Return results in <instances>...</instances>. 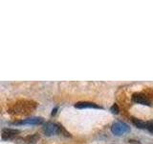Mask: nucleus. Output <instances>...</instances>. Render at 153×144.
I'll use <instances>...</instances> for the list:
<instances>
[{"instance_id": "nucleus-5", "label": "nucleus", "mask_w": 153, "mask_h": 144, "mask_svg": "<svg viewBox=\"0 0 153 144\" xmlns=\"http://www.w3.org/2000/svg\"><path fill=\"white\" fill-rule=\"evenodd\" d=\"M43 123V118L41 117H31L23 120V121H20L16 124H30V125H38Z\"/></svg>"}, {"instance_id": "nucleus-10", "label": "nucleus", "mask_w": 153, "mask_h": 144, "mask_svg": "<svg viewBox=\"0 0 153 144\" xmlns=\"http://www.w3.org/2000/svg\"><path fill=\"white\" fill-rule=\"evenodd\" d=\"M56 110H57V108H56L55 110H53V112H52V114H53V115L56 114Z\"/></svg>"}, {"instance_id": "nucleus-2", "label": "nucleus", "mask_w": 153, "mask_h": 144, "mask_svg": "<svg viewBox=\"0 0 153 144\" xmlns=\"http://www.w3.org/2000/svg\"><path fill=\"white\" fill-rule=\"evenodd\" d=\"M43 131L47 134V136H54V134H59L61 132V129L59 125H56L55 123H47L44 128H43Z\"/></svg>"}, {"instance_id": "nucleus-1", "label": "nucleus", "mask_w": 153, "mask_h": 144, "mask_svg": "<svg viewBox=\"0 0 153 144\" xmlns=\"http://www.w3.org/2000/svg\"><path fill=\"white\" fill-rule=\"evenodd\" d=\"M130 128L127 124L123 123V122H117L112 125L111 131L116 136H122V134H124L126 133H128Z\"/></svg>"}, {"instance_id": "nucleus-3", "label": "nucleus", "mask_w": 153, "mask_h": 144, "mask_svg": "<svg viewBox=\"0 0 153 144\" xmlns=\"http://www.w3.org/2000/svg\"><path fill=\"white\" fill-rule=\"evenodd\" d=\"M20 133L19 130H14V129H4L2 130V138L4 140H10L13 139V137H16L17 134Z\"/></svg>"}, {"instance_id": "nucleus-4", "label": "nucleus", "mask_w": 153, "mask_h": 144, "mask_svg": "<svg viewBox=\"0 0 153 144\" xmlns=\"http://www.w3.org/2000/svg\"><path fill=\"white\" fill-rule=\"evenodd\" d=\"M132 99L134 102H136L138 104H142V105H149V100L147 99L146 95L141 94V93H135L133 94Z\"/></svg>"}, {"instance_id": "nucleus-7", "label": "nucleus", "mask_w": 153, "mask_h": 144, "mask_svg": "<svg viewBox=\"0 0 153 144\" xmlns=\"http://www.w3.org/2000/svg\"><path fill=\"white\" fill-rule=\"evenodd\" d=\"M133 123L135 124L138 128H141V129L146 128V122H143V121H141V120H138V119L133 118Z\"/></svg>"}, {"instance_id": "nucleus-6", "label": "nucleus", "mask_w": 153, "mask_h": 144, "mask_svg": "<svg viewBox=\"0 0 153 144\" xmlns=\"http://www.w3.org/2000/svg\"><path fill=\"white\" fill-rule=\"evenodd\" d=\"M76 108L78 109H86V108H89V109H102L100 106L96 105L94 103H90V102H79L75 105Z\"/></svg>"}, {"instance_id": "nucleus-8", "label": "nucleus", "mask_w": 153, "mask_h": 144, "mask_svg": "<svg viewBox=\"0 0 153 144\" xmlns=\"http://www.w3.org/2000/svg\"><path fill=\"white\" fill-rule=\"evenodd\" d=\"M110 110H111V112H112L113 113H116V114L119 113V107H118V105H117V104H114Z\"/></svg>"}, {"instance_id": "nucleus-9", "label": "nucleus", "mask_w": 153, "mask_h": 144, "mask_svg": "<svg viewBox=\"0 0 153 144\" xmlns=\"http://www.w3.org/2000/svg\"><path fill=\"white\" fill-rule=\"evenodd\" d=\"M146 128L149 130V132L150 133H152V122L150 121V122H148V123H146Z\"/></svg>"}]
</instances>
